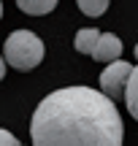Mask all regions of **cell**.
I'll return each mask as SVG.
<instances>
[{
  "label": "cell",
  "instance_id": "cell-1",
  "mask_svg": "<svg viewBox=\"0 0 138 146\" xmlns=\"http://www.w3.org/2000/svg\"><path fill=\"white\" fill-rule=\"evenodd\" d=\"M33 146H122L125 125L114 100L90 87H62L38 103Z\"/></svg>",
  "mask_w": 138,
  "mask_h": 146
},
{
  "label": "cell",
  "instance_id": "cell-2",
  "mask_svg": "<svg viewBox=\"0 0 138 146\" xmlns=\"http://www.w3.org/2000/svg\"><path fill=\"white\" fill-rule=\"evenodd\" d=\"M3 57L11 68L27 73L38 68L43 60V41L30 30H14L3 43Z\"/></svg>",
  "mask_w": 138,
  "mask_h": 146
},
{
  "label": "cell",
  "instance_id": "cell-3",
  "mask_svg": "<svg viewBox=\"0 0 138 146\" xmlns=\"http://www.w3.org/2000/svg\"><path fill=\"white\" fill-rule=\"evenodd\" d=\"M130 73H133V65L125 62V60H114V62H108V68L100 73V89L111 100L125 98V87H127Z\"/></svg>",
  "mask_w": 138,
  "mask_h": 146
},
{
  "label": "cell",
  "instance_id": "cell-4",
  "mask_svg": "<svg viewBox=\"0 0 138 146\" xmlns=\"http://www.w3.org/2000/svg\"><path fill=\"white\" fill-rule=\"evenodd\" d=\"M122 41H119L114 33H100V38H98V46L95 52H92V57L98 60V62H114V60L122 57Z\"/></svg>",
  "mask_w": 138,
  "mask_h": 146
},
{
  "label": "cell",
  "instance_id": "cell-5",
  "mask_svg": "<svg viewBox=\"0 0 138 146\" xmlns=\"http://www.w3.org/2000/svg\"><path fill=\"white\" fill-rule=\"evenodd\" d=\"M98 38H100V33H98L95 27H84V30H79V33H76V41H73L76 52H79V54H92L95 46H98Z\"/></svg>",
  "mask_w": 138,
  "mask_h": 146
},
{
  "label": "cell",
  "instance_id": "cell-6",
  "mask_svg": "<svg viewBox=\"0 0 138 146\" xmlns=\"http://www.w3.org/2000/svg\"><path fill=\"white\" fill-rule=\"evenodd\" d=\"M125 106H127L130 116L138 122V65L133 68V73L127 78V87H125Z\"/></svg>",
  "mask_w": 138,
  "mask_h": 146
},
{
  "label": "cell",
  "instance_id": "cell-7",
  "mask_svg": "<svg viewBox=\"0 0 138 146\" xmlns=\"http://www.w3.org/2000/svg\"><path fill=\"white\" fill-rule=\"evenodd\" d=\"M16 5H19V11L30 16H43L57 8V0H16Z\"/></svg>",
  "mask_w": 138,
  "mask_h": 146
},
{
  "label": "cell",
  "instance_id": "cell-8",
  "mask_svg": "<svg viewBox=\"0 0 138 146\" xmlns=\"http://www.w3.org/2000/svg\"><path fill=\"white\" fill-rule=\"evenodd\" d=\"M76 3H79L81 14H87V16H103L111 0H76Z\"/></svg>",
  "mask_w": 138,
  "mask_h": 146
},
{
  "label": "cell",
  "instance_id": "cell-9",
  "mask_svg": "<svg viewBox=\"0 0 138 146\" xmlns=\"http://www.w3.org/2000/svg\"><path fill=\"white\" fill-rule=\"evenodd\" d=\"M0 146H22V143L14 138V133H8L5 127H0Z\"/></svg>",
  "mask_w": 138,
  "mask_h": 146
},
{
  "label": "cell",
  "instance_id": "cell-10",
  "mask_svg": "<svg viewBox=\"0 0 138 146\" xmlns=\"http://www.w3.org/2000/svg\"><path fill=\"white\" fill-rule=\"evenodd\" d=\"M5 68H8V62H5V57H0V81H3V76H5Z\"/></svg>",
  "mask_w": 138,
  "mask_h": 146
},
{
  "label": "cell",
  "instance_id": "cell-11",
  "mask_svg": "<svg viewBox=\"0 0 138 146\" xmlns=\"http://www.w3.org/2000/svg\"><path fill=\"white\" fill-rule=\"evenodd\" d=\"M135 60H138V43H135Z\"/></svg>",
  "mask_w": 138,
  "mask_h": 146
},
{
  "label": "cell",
  "instance_id": "cell-12",
  "mask_svg": "<svg viewBox=\"0 0 138 146\" xmlns=\"http://www.w3.org/2000/svg\"><path fill=\"white\" fill-rule=\"evenodd\" d=\"M0 16H3V3H0Z\"/></svg>",
  "mask_w": 138,
  "mask_h": 146
}]
</instances>
